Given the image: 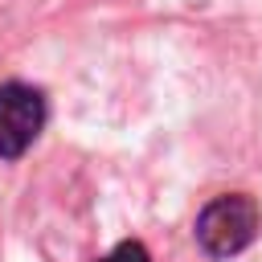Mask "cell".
Masks as SVG:
<instances>
[{
  "mask_svg": "<svg viewBox=\"0 0 262 262\" xmlns=\"http://www.w3.org/2000/svg\"><path fill=\"white\" fill-rule=\"evenodd\" d=\"M262 213L246 192H225L217 201H209L196 217V242L205 254L213 258H233L242 254L254 237H258Z\"/></svg>",
  "mask_w": 262,
  "mask_h": 262,
  "instance_id": "6da1fadb",
  "label": "cell"
},
{
  "mask_svg": "<svg viewBox=\"0 0 262 262\" xmlns=\"http://www.w3.org/2000/svg\"><path fill=\"white\" fill-rule=\"evenodd\" d=\"M41 127H45V94L25 82L0 86V160L25 156L41 135Z\"/></svg>",
  "mask_w": 262,
  "mask_h": 262,
  "instance_id": "7a4b0ae2",
  "label": "cell"
},
{
  "mask_svg": "<svg viewBox=\"0 0 262 262\" xmlns=\"http://www.w3.org/2000/svg\"><path fill=\"white\" fill-rule=\"evenodd\" d=\"M98 262H151V254H147V246L143 242H119L106 258H98Z\"/></svg>",
  "mask_w": 262,
  "mask_h": 262,
  "instance_id": "3957f363",
  "label": "cell"
}]
</instances>
